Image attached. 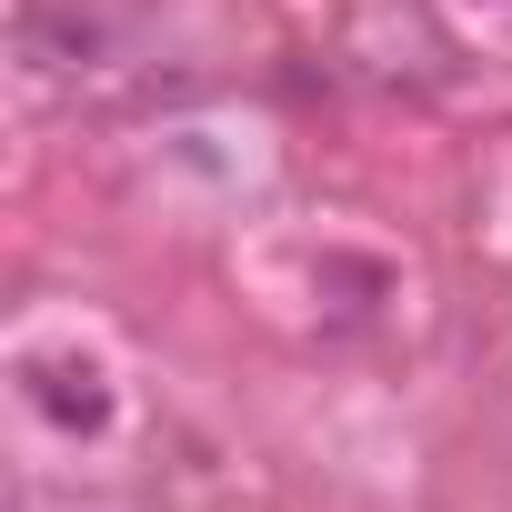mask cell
I'll list each match as a JSON object with an SVG mask.
<instances>
[{
    "instance_id": "cell-1",
    "label": "cell",
    "mask_w": 512,
    "mask_h": 512,
    "mask_svg": "<svg viewBox=\"0 0 512 512\" xmlns=\"http://www.w3.org/2000/svg\"><path fill=\"white\" fill-rule=\"evenodd\" d=\"M21 392H31L61 432H101V422H111V382H101V362H81V352H31V362H21Z\"/></svg>"
},
{
    "instance_id": "cell-2",
    "label": "cell",
    "mask_w": 512,
    "mask_h": 512,
    "mask_svg": "<svg viewBox=\"0 0 512 512\" xmlns=\"http://www.w3.org/2000/svg\"><path fill=\"white\" fill-rule=\"evenodd\" d=\"M21 41H31V61H51V71H71V61H91V41H101V31H91L81 11H51V0H41V11L21 21Z\"/></svg>"
}]
</instances>
